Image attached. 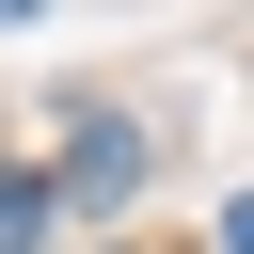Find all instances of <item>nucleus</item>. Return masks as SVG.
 I'll list each match as a JSON object with an SVG mask.
<instances>
[{
  "instance_id": "f257e3e1",
  "label": "nucleus",
  "mask_w": 254,
  "mask_h": 254,
  "mask_svg": "<svg viewBox=\"0 0 254 254\" xmlns=\"http://www.w3.org/2000/svg\"><path fill=\"white\" fill-rule=\"evenodd\" d=\"M64 190H79V206H127V190H143V127H127V111H79V143H64Z\"/></svg>"
},
{
  "instance_id": "f03ea898",
  "label": "nucleus",
  "mask_w": 254,
  "mask_h": 254,
  "mask_svg": "<svg viewBox=\"0 0 254 254\" xmlns=\"http://www.w3.org/2000/svg\"><path fill=\"white\" fill-rule=\"evenodd\" d=\"M48 206H64L48 175H0V254H32V238H48Z\"/></svg>"
},
{
  "instance_id": "7ed1b4c3",
  "label": "nucleus",
  "mask_w": 254,
  "mask_h": 254,
  "mask_svg": "<svg viewBox=\"0 0 254 254\" xmlns=\"http://www.w3.org/2000/svg\"><path fill=\"white\" fill-rule=\"evenodd\" d=\"M222 254H254V190H238V206H222Z\"/></svg>"
},
{
  "instance_id": "20e7f679",
  "label": "nucleus",
  "mask_w": 254,
  "mask_h": 254,
  "mask_svg": "<svg viewBox=\"0 0 254 254\" xmlns=\"http://www.w3.org/2000/svg\"><path fill=\"white\" fill-rule=\"evenodd\" d=\"M0 16H48V0H0Z\"/></svg>"
}]
</instances>
